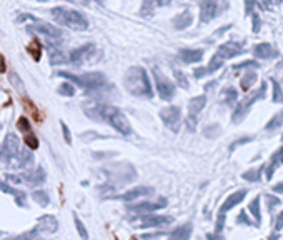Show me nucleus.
I'll use <instances>...</instances> for the list:
<instances>
[{
	"instance_id": "5701e85b",
	"label": "nucleus",
	"mask_w": 283,
	"mask_h": 240,
	"mask_svg": "<svg viewBox=\"0 0 283 240\" xmlns=\"http://www.w3.org/2000/svg\"><path fill=\"white\" fill-rule=\"evenodd\" d=\"M192 20H194V17H192V12H190V10H185V12L178 14V15L173 19V27L177 28V30H183V28H186V27L192 25Z\"/></svg>"
},
{
	"instance_id": "a19ab883",
	"label": "nucleus",
	"mask_w": 283,
	"mask_h": 240,
	"mask_svg": "<svg viewBox=\"0 0 283 240\" xmlns=\"http://www.w3.org/2000/svg\"><path fill=\"white\" fill-rule=\"evenodd\" d=\"M257 67H258V62L247 60V62H242L239 65H233V70H240V68H257Z\"/></svg>"
},
{
	"instance_id": "a878e982",
	"label": "nucleus",
	"mask_w": 283,
	"mask_h": 240,
	"mask_svg": "<svg viewBox=\"0 0 283 240\" xmlns=\"http://www.w3.org/2000/svg\"><path fill=\"white\" fill-rule=\"evenodd\" d=\"M192 233V224H185L182 227H178L172 235L168 237V240H188Z\"/></svg>"
},
{
	"instance_id": "49530a36",
	"label": "nucleus",
	"mask_w": 283,
	"mask_h": 240,
	"mask_svg": "<svg viewBox=\"0 0 283 240\" xmlns=\"http://www.w3.org/2000/svg\"><path fill=\"white\" fill-rule=\"evenodd\" d=\"M260 30V19L257 14H253V32L257 33Z\"/></svg>"
},
{
	"instance_id": "dca6fc26",
	"label": "nucleus",
	"mask_w": 283,
	"mask_h": 240,
	"mask_svg": "<svg viewBox=\"0 0 283 240\" xmlns=\"http://www.w3.org/2000/svg\"><path fill=\"white\" fill-rule=\"evenodd\" d=\"M57 228H59V220H57L54 215H42L40 219H38V225H37L38 232L54 233L57 232Z\"/></svg>"
},
{
	"instance_id": "c756f323",
	"label": "nucleus",
	"mask_w": 283,
	"mask_h": 240,
	"mask_svg": "<svg viewBox=\"0 0 283 240\" xmlns=\"http://www.w3.org/2000/svg\"><path fill=\"white\" fill-rule=\"evenodd\" d=\"M281 125H283V110H280L278 113H276V115L271 117V120L267 124V127H265V129H267L268 132H273V130L280 129Z\"/></svg>"
},
{
	"instance_id": "09e8293b",
	"label": "nucleus",
	"mask_w": 283,
	"mask_h": 240,
	"mask_svg": "<svg viewBox=\"0 0 283 240\" xmlns=\"http://www.w3.org/2000/svg\"><path fill=\"white\" fill-rule=\"evenodd\" d=\"M10 80H12V84L14 85H19V87H20V90H22V92H24V89H22V85H20V82H19V77H17V73H10Z\"/></svg>"
},
{
	"instance_id": "2eb2a0df",
	"label": "nucleus",
	"mask_w": 283,
	"mask_h": 240,
	"mask_svg": "<svg viewBox=\"0 0 283 240\" xmlns=\"http://www.w3.org/2000/svg\"><path fill=\"white\" fill-rule=\"evenodd\" d=\"M217 12H218V4L217 2L205 0V2L200 4V20L203 22V24H207V22L215 19Z\"/></svg>"
},
{
	"instance_id": "58836bf2",
	"label": "nucleus",
	"mask_w": 283,
	"mask_h": 240,
	"mask_svg": "<svg viewBox=\"0 0 283 240\" xmlns=\"http://www.w3.org/2000/svg\"><path fill=\"white\" fill-rule=\"evenodd\" d=\"M262 170H263V167H260L257 170H248V172H245L242 177L245 180H248V182H257L260 179V174H262Z\"/></svg>"
},
{
	"instance_id": "de8ad7c7",
	"label": "nucleus",
	"mask_w": 283,
	"mask_h": 240,
	"mask_svg": "<svg viewBox=\"0 0 283 240\" xmlns=\"http://www.w3.org/2000/svg\"><path fill=\"white\" fill-rule=\"evenodd\" d=\"M239 222H240V224H247V225H253V224H252V222H250V220H248V219H247V215H245V212H242V214L239 215Z\"/></svg>"
},
{
	"instance_id": "f3484780",
	"label": "nucleus",
	"mask_w": 283,
	"mask_h": 240,
	"mask_svg": "<svg viewBox=\"0 0 283 240\" xmlns=\"http://www.w3.org/2000/svg\"><path fill=\"white\" fill-rule=\"evenodd\" d=\"M154 192L152 188L149 187H135V188H130L128 192L122 193V195H118V200H123V202H132V200H137L140 197H147L150 195V193Z\"/></svg>"
},
{
	"instance_id": "393cba45",
	"label": "nucleus",
	"mask_w": 283,
	"mask_h": 240,
	"mask_svg": "<svg viewBox=\"0 0 283 240\" xmlns=\"http://www.w3.org/2000/svg\"><path fill=\"white\" fill-rule=\"evenodd\" d=\"M19 165L22 169H28V167H32V164H33V153L28 150V148H20V152H19Z\"/></svg>"
},
{
	"instance_id": "8fccbe9b",
	"label": "nucleus",
	"mask_w": 283,
	"mask_h": 240,
	"mask_svg": "<svg viewBox=\"0 0 283 240\" xmlns=\"http://www.w3.org/2000/svg\"><path fill=\"white\" fill-rule=\"evenodd\" d=\"M207 73V68H195V72H194V75L197 77V78H200V77H203Z\"/></svg>"
},
{
	"instance_id": "39448f33",
	"label": "nucleus",
	"mask_w": 283,
	"mask_h": 240,
	"mask_svg": "<svg viewBox=\"0 0 283 240\" xmlns=\"http://www.w3.org/2000/svg\"><path fill=\"white\" fill-rule=\"evenodd\" d=\"M265 90H267V84L262 82V87H260L258 90H255V92L252 94H248L245 99H243L239 105L235 107V110H233V115H231V120H233V124H239L243 120V117L247 115L248 110H250V107L255 104L257 100L260 99H263L265 97Z\"/></svg>"
},
{
	"instance_id": "864d4df0",
	"label": "nucleus",
	"mask_w": 283,
	"mask_h": 240,
	"mask_svg": "<svg viewBox=\"0 0 283 240\" xmlns=\"http://www.w3.org/2000/svg\"><path fill=\"white\" fill-rule=\"evenodd\" d=\"M5 70H7V65H5L4 57H2V54H0V72H5Z\"/></svg>"
},
{
	"instance_id": "4be33fe9",
	"label": "nucleus",
	"mask_w": 283,
	"mask_h": 240,
	"mask_svg": "<svg viewBox=\"0 0 283 240\" xmlns=\"http://www.w3.org/2000/svg\"><path fill=\"white\" fill-rule=\"evenodd\" d=\"M49 57H50V64L52 65H60V64H67V62H69V55H67L64 50H60L59 47H49Z\"/></svg>"
},
{
	"instance_id": "6ab92c4d",
	"label": "nucleus",
	"mask_w": 283,
	"mask_h": 240,
	"mask_svg": "<svg viewBox=\"0 0 283 240\" xmlns=\"http://www.w3.org/2000/svg\"><path fill=\"white\" fill-rule=\"evenodd\" d=\"M178 57L182 59L185 64H195L203 59V50L200 49H182L178 52Z\"/></svg>"
},
{
	"instance_id": "72a5a7b5",
	"label": "nucleus",
	"mask_w": 283,
	"mask_h": 240,
	"mask_svg": "<svg viewBox=\"0 0 283 240\" xmlns=\"http://www.w3.org/2000/svg\"><path fill=\"white\" fill-rule=\"evenodd\" d=\"M59 94L64 95V97H73L75 95V87H73L70 82H64V84H60Z\"/></svg>"
},
{
	"instance_id": "c9c22d12",
	"label": "nucleus",
	"mask_w": 283,
	"mask_h": 240,
	"mask_svg": "<svg viewBox=\"0 0 283 240\" xmlns=\"http://www.w3.org/2000/svg\"><path fill=\"white\" fill-rule=\"evenodd\" d=\"M73 222H75L77 232H78V235L82 237V240H88V232H87V228H85V225L82 224V220L78 219L77 215H73Z\"/></svg>"
},
{
	"instance_id": "f257e3e1",
	"label": "nucleus",
	"mask_w": 283,
	"mask_h": 240,
	"mask_svg": "<svg viewBox=\"0 0 283 240\" xmlns=\"http://www.w3.org/2000/svg\"><path fill=\"white\" fill-rule=\"evenodd\" d=\"M85 115L88 118L95 120V122H105L110 124L117 132L122 135H130L132 134V125H130L128 118L125 113H122L117 107L107 105V104H99V102H87L82 105Z\"/></svg>"
},
{
	"instance_id": "c85d7f7f",
	"label": "nucleus",
	"mask_w": 283,
	"mask_h": 240,
	"mask_svg": "<svg viewBox=\"0 0 283 240\" xmlns=\"http://www.w3.org/2000/svg\"><path fill=\"white\" fill-rule=\"evenodd\" d=\"M32 198L35 200V202L40 205V207H47V205L50 204V197H49V193L45 190H35L32 193Z\"/></svg>"
},
{
	"instance_id": "9d476101",
	"label": "nucleus",
	"mask_w": 283,
	"mask_h": 240,
	"mask_svg": "<svg viewBox=\"0 0 283 240\" xmlns=\"http://www.w3.org/2000/svg\"><path fill=\"white\" fill-rule=\"evenodd\" d=\"M167 198H158L157 202H152V200H147V202H142V204H135L132 207H128L130 212L133 214H152L155 212V210H160V209H165L167 207Z\"/></svg>"
},
{
	"instance_id": "79ce46f5",
	"label": "nucleus",
	"mask_w": 283,
	"mask_h": 240,
	"mask_svg": "<svg viewBox=\"0 0 283 240\" xmlns=\"http://www.w3.org/2000/svg\"><path fill=\"white\" fill-rule=\"evenodd\" d=\"M22 102H24V105H25V108H27V110H30V112H32L33 118H40V117H38V110H37V108H35V105H33L30 100L24 99V100H22Z\"/></svg>"
},
{
	"instance_id": "3c124183",
	"label": "nucleus",
	"mask_w": 283,
	"mask_h": 240,
	"mask_svg": "<svg viewBox=\"0 0 283 240\" xmlns=\"http://www.w3.org/2000/svg\"><path fill=\"white\" fill-rule=\"evenodd\" d=\"M283 228V212L278 215V219H276V224H275V230H280Z\"/></svg>"
},
{
	"instance_id": "cd10ccee",
	"label": "nucleus",
	"mask_w": 283,
	"mask_h": 240,
	"mask_svg": "<svg viewBox=\"0 0 283 240\" xmlns=\"http://www.w3.org/2000/svg\"><path fill=\"white\" fill-rule=\"evenodd\" d=\"M27 180L30 182V184H33V185H40L42 182L45 180V170L42 167H38L33 174L27 175Z\"/></svg>"
},
{
	"instance_id": "bf43d9fd",
	"label": "nucleus",
	"mask_w": 283,
	"mask_h": 240,
	"mask_svg": "<svg viewBox=\"0 0 283 240\" xmlns=\"http://www.w3.org/2000/svg\"><path fill=\"white\" fill-rule=\"evenodd\" d=\"M33 240H40V238H33Z\"/></svg>"
},
{
	"instance_id": "473e14b6",
	"label": "nucleus",
	"mask_w": 283,
	"mask_h": 240,
	"mask_svg": "<svg viewBox=\"0 0 283 240\" xmlns=\"http://www.w3.org/2000/svg\"><path fill=\"white\" fill-rule=\"evenodd\" d=\"M271 84H273V95H271V99H273L275 104H283V94H281L280 84L275 78H271Z\"/></svg>"
},
{
	"instance_id": "6e6d98bb",
	"label": "nucleus",
	"mask_w": 283,
	"mask_h": 240,
	"mask_svg": "<svg viewBox=\"0 0 283 240\" xmlns=\"http://www.w3.org/2000/svg\"><path fill=\"white\" fill-rule=\"evenodd\" d=\"M7 179H9V180H12V182H15V184H19V182H20L19 177H14V175H7Z\"/></svg>"
},
{
	"instance_id": "4468645a",
	"label": "nucleus",
	"mask_w": 283,
	"mask_h": 240,
	"mask_svg": "<svg viewBox=\"0 0 283 240\" xmlns=\"http://www.w3.org/2000/svg\"><path fill=\"white\" fill-rule=\"evenodd\" d=\"M173 222V217L170 215H152V217H147L142 222V228H154V227H165L170 225Z\"/></svg>"
},
{
	"instance_id": "20e7f679",
	"label": "nucleus",
	"mask_w": 283,
	"mask_h": 240,
	"mask_svg": "<svg viewBox=\"0 0 283 240\" xmlns=\"http://www.w3.org/2000/svg\"><path fill=\"white\" fill-rule=\"evenodd\" d=\"M57 75L67 78L69 82H73L85 90H100L107 85V78L100 72H87V73H82V75H77V73H70V72H59Z\"/></svg>"
},
{
	"instance_id": "412c9836",
	"label": "nucleus",
	"mask_w": 283,
	"mask_h": 240,
	"mask_svg": "<svg viewBox=\"0 0 283 240\" xmlns=\"http://www.w3.org/2000/svg\"><path fill=\"white\" fill-rule=\"evenodd\" d=\"M283 165V147H280L278 150H276L273 155H271V162L267 169V180H271V177H273L275 170Z\"/></svg>"
},
{
	"instance_id": "1a4fd4ad",
	"label": "nucleus",
	"mask_w": 283,
	"mask_h": 240,
	"mask_svg": "<svg viewBox=\"0 0 283 240\" xmlns=\"http://www.w3.org/2000/svg\"><path fill=\"white\" fill-rule=\"evenodd\" d=\"M95 45L93 44H85L82 47H78L75 50H72L69 55V62L72 65H82L87 60H90L95 55Z\"/></svg>"
},
{
	"instance_id": "9b49d317",
	"label": "nucleus",
	"mask_w": 283,
	"mask_h": 240,
	"mask_svg": "<svg viewBox=\"0 0 283 240\" xmlns=\"http://www.w3.org/2000/svg\"><path fill=\"white\" fill-rule=\"evenodd\" d=\"M17 129L20 130V132H24L25 137V144L30 147V148H37L38 147V139L33 134V130L30 127V122H28L27 117H20L19 122H17Z\"/></svg>"
},
{
	"instance_id": "e433bc0d",
	"label": "nucleus",
	"mask_w": 283,
	"mask_h": 240,
	"mask_svg": "<svg viewBox=\"0 0 283 240\" xmlns=\"http://www.w3.org/2000/svg\"><path fill=\"white\" fill-rule=\"evenodd\" d=\"M220 67H223V60L220 59L218 55H213L212 60H210V64H208V67H207V73H212L215 70H218Z\"/></svg>"
},
{
	"instance_id": "f8f14e48",
	"label": "nucleus",
	"mask_w": 283,
	"mask_h": 240,
	"mask_svg": "<svg viewBox=\"0 0 283 240\" xmlns=\"http://www.w3.org/2000/svg\"><path fill=\"white\" fill-rule=\"evenodd\" d=\"M30 30L42 33V35L52 38V40H59L62 37V30H60V28L52 25V24H47V22H37V24L30 25Z\"/></svg>"
},
{
	"instance_id": "a211bd4d",
	"label": "nucleus",
	"mask_w": 283,
	"mask_h": 240,
	"mask_svg": "<svg viewBox=\"0 0 283 240\" xmlns=\"http://www.w3.org/2000/svg\"><path fill=\"white\" fill-rule=\"evenodd\" d=\"M245 195H247V190H239V192H235V193H231V195L228 197L223 202V205L222 207H220V212H218V215H222V217H225V214L228 212L230 209H233L235 205H239L243 198H245Z\"/></svg>"
},
{
	"instance_id": "f704fd0d",
	"label": "nucleus",
	"mask_w": 283,
	"mask_h": 240,
	"mask_svg": "<svg viewBox=\"0 0 283 240\" xmlns=\"http://www.w3.org/2000/svg\"><path fill=\"white\" fill-rule=\"evenodd\" d=\"M237 90L233 89V87H228L223 92V102L225 104H228V105H233L235 104V100H237Z\"/></svg>"
},
{
	"instance_id": "13d9d810",
	"label": "nucleus",
	"mask_w": 283,
	"mask_h": 240,
	"mask_svg": "<svg viewBox=\"0 0 283 240\" xmlns=\"http://www.w3.org/2000/svg\"><path fill=\"white\" fill-rule=\"evenodd\" d=\"M270 240H278V237H276V235H270Z\"/></svg>"
},
{
	"instance_id": "b1692460",
	"label": "nucleus",
	"mask_w": 283,
	"mask_h": 240,
	"mask_svg": "<svg viewBox=\"0 0 283 240\" xmlns=\"http://www.w3.org/2000/svg\"><path fill=\"white\" fill-rule=\"evenodd\" d=\"M253 54H255V57H258V59H263V60L265 59H271V57L276 55L273 52V49H271L270 44H258V45H255Z\"/></svg>"
},
{
	"instance_id": "5fc2aeb1",
	"label": "nucleus",
	"mask_w": 283,
	"mask_h": 240,
	"mask_svg": "<svg viewBox=\"0 0 283 240\" xmlns=\"http://www.w3.org/2000/svg\"><path fill=\"white\" fill-rule=\"evenodd\" d=\"M207 238H208V240H223L222 237H218V235H213V233H208V235H207Z\"/></svg>"
},
{
	"instance_id": "ea45409f",
	"label": "nucleus",
	"mask_w": 283,
	"mask_h": 240,
	"mask_svg": "<svg viewBox=\"0 0 283 240\" xmlns=\"http://www.w3.org/2000/svg\"><path fill=\"white\" fill-rule=\"evenodd\" d=\"M0 190L5 192V193H9V195H14V198L20 193V190H17V188H14V187H10L7 182H2V180H0Z\"/></svg>"
},
{
	"instance_id": "c03bdc74",
	"label": "nucleus",
	"mask_w": 283,
	"mask_h": 240,
	"mask_svg": "<svg viewBox=\"0 0 283 240\" xmlns=\"http://www.w3.org/2000/svg\"><path fill=\"white\" fill-rule=\"evenodd\" d=\"M252 140V137H243V139H239V140H235L233 144L230 145V150H235L237 147L242 145V144H247V142H250Z\"/></svg>"
},
{
	"instance_id": "a18cd8bd",
	"label": "nucleus",
	"mask_w": 283,
	"mask_h": 240,
	"mask_svg": "<svg viewBox=\"0 0 283 240\" xmlns=\"http://www.w3.org/2000/svg\"><path fill=\"white\" fill-rule=\"evenodd\" d=\"M267 200H268V207L270 209H273V207H278L281 200L280 198H276V197H271V195H267Z\"/></svg>"
},
{
	"instance_id": "423d86ee",
	"label": "nucleus",
	"mask_w": 283,
	"mask_h": 240,
	"mask_svg": "<svg viewBox=\"0 0 283 240\" xmlns=\"http://www.w3.org/2000/svg\"><path fill=\"white\" fill-rule=\"evenodd\" d=\"M152 73H154V78H155V85H157V92L158 95H160L162 100H172L173 95H175V85L172 80H168L163 73H160V70L158 68H154L152 70Z\"/></svg>"
},
{
	"instance_id": "4d7b16f0",
	"label": "nucleus",
	"mask_w": 283,
	"mask_h": 240,
	"mask_svg": "<svg viewBox=\"0 0 283 240\" xmlns=\"http://www.w3.org/2000/svg\"><path fill=\"white\" fill-rule=\"evenodd\" d=\"M273 190H275V192H283V182H281V184H278V185H275Z\"/></svg>"
},
{
	"instance_id": "ddd939ff",
	"label": "nucleus",
	"mask_w": 283,
	"mask_h": 240,
	"mask_svg": "<svg viewBox=\"0 0 283 240\" xmlns=\"http://www.w3.org/2000/svg\"><path fill=\"white\" fill-rule=\"evenodd\" d=\"M243 52V49H242V45L240 44H235V42H226L223 45H220L218 47V57L222 60L225 59H233V57L237 55H240Z\"/></svg>"
},
{
	"instance_id": "37998d69",
	"label": "nucleus",
	"mask_w": 283,
	"mask_h": 240,
	"mask_svg": "<svg viewBox=\"0 0 283 240\" xmlns=\"http://www.w3.org/2000/svg\"><path fill=\"white\" fill-rule=\"evenodd\" d=\"M62 125V130H64V139H65V142H67V144H72V135H70V130H69V127H67V125L64 124V122H62L60 124Z\"/></svg>"
},
{
	"instance_id": "7c9ffc66",
	"label": "nucleus",
	"mask_w": 283,
	"mask_h": 240,
	"mask_svg": "<svg viewBox=\"0 0 283 240\" xmlns=\"http://www.w3.org/2000/svg\"><path fill=\"white\" fill-rule=\"evenodd\" d=\"M248 209H250V212L255 217V227L260 225V222H262V214H260V198L255 197L252 200V204H250V207H248Z\"/></svg>"
},
{
	"instance_id": "6e6552de",
	"label": "nucleus",
	"mask_w": 283,
	"mask_h": 240,
	"mask_svg": "<svg viewBox=\"0 0 283 240\" xmlns=\"http://www.w3.org/2000/svg\"><path fill=\"white\" fill-rule=\"evenodd\" d=\"M19 152H20V139L12 132L7 134L5 135L2 152H0V160H2V162H7V160L19 155Z\"/></svg>"
},
{
	"instance_id": "0eeeda50",
	"label": "nucleus",
	"mask_w": 283,
	"mask_h": 240,
	"mask_svg": "<svg viewBox=\"0 0 283 240\" xmlns=\"http://www.w3.org/2000/svg\"><path fill=\"white\" fill-rule=\"evenodd\" d=\"M160 118L162 122L167 125V127L172 130V132L177 134L180 130V122H182V112H180L178 107H165L163 110H160Z\"/></svg>"
},
{
	"instance_id": "4c0bfd02",
	"label": "nucleus",
	"mask_w": 283,
	"mask_h": 240,
	"mask_svg": "<svg viewBox=\"0 0 283 240\" xmlns=\"http://www.w3.org/2000/svg\"><path fill=\"white\" fill-rule=\"evenodd\" d=\"M173 75H175V80H177V84H178L182 89H188V87H190V85H188V80H186V75H185L183 72L173 70Z\"/></svg>"
},
{
	"instance_id": "7ed1b4c3",
	"label": "nucleus",
	"mask_w": 283,
	"mask_h": 240,
	"mask_svg": "<svg viewBox=\"0 0 283 240\" xmlns=\"http://www.w3.org/2000/svg\"><path fill=\"white\" fill-rule=\"evenodd\" d=\"M52 17L55 19L57 24L69 27L72 30H87L88 28V20L83 14L77 12L73 9H67V7H55L52 9Z\"/></svg>"
},
{
	"instance_id": "f03ea898",
	"label": "nucleus",
	"mask_w": 283,
	"mask_h": 240,
	"mask_svg": "<svg viewBox=\"0 0 283 240\" xmlns=\"http://www.w3.org/2000/svg\"><path fill=\"white\" fill-rule=\"evenodd\" d=\"M123 87H125L128 94L135 97H147V99L154 97L149 73H147L144 67H130L125 75H123Z\"/></svg>"
},
{
	"instance_id": "2f4dec72",
	"label": "nucleus",
	"mask_w": 283,
	"mask_h": 240,
	"mask_svg": "<svg viewBox=\"0 0 283 240\" xmlns=\"http://www.w3.org/2000/svg\"><path fill=\"white\" fill-rule=\"evenodd\" d=\"M255 80H257V73H255V72L245 73V75H243V78H242V89L243 90H248L255 84Z\"/></svg>"
},
{
	"instance_id": "603ef678",
	"label": "nucleus",
	"mask_w": 283,
	"mask_h": 240,
	"mask_svg": "<svg viewBox=\"0 0 283 240\" xmlns=\"http://www.w3.org/2000/svg\"><path fill=\"white\" fill-rule=\"evenodd\" d=\"M162 235H163V233H160V232H158V233H150V235L147 233V235H142V238H144V240H152V238H158Z\"/></svg>"
},
{
	"instance_id": "bb28decb",
	"label": "nucleus",
	"mask_w": 283,
	"mask_h": 240,
	"mask_svg": "<svg viewBox=\"0 0 283 240\" xmlns=\"http://www.w3.org/2000/svg\"><path fill=\"white\" fill-rule=\"evenodd\" d=\"M28 54H30L33 57V60L38 62L40 60V57H42V44H40V40H33L32 44H28Z\"/></svg>"
},
{
	"instance_id": "aec40b11",
	"label": "nucleus",
	"mask_w": 283,
	"mask_h": 240,
	"mask_svg": "<svg viewBox=\"0 0 283 240\" xmlns=\"http://www.w3.org/2000/svg\"><path fill=\"white\" fill-rule=\"evenodd\" d=\"M207 104V97L205 95H198L194 97L190 102H188V117L192 118H197V115L203 110V107Z\"/></svg>"
}]
</instances>
